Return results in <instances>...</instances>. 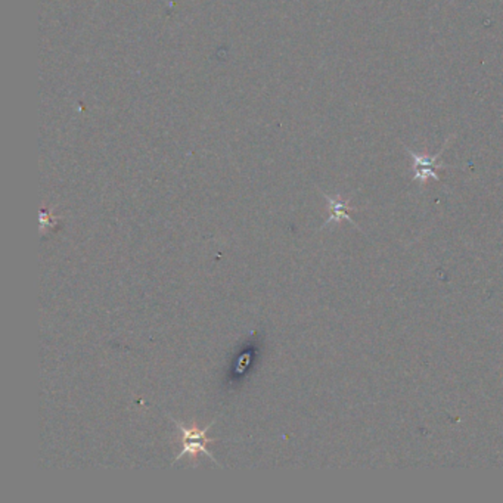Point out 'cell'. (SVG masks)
I'll return each mask as SVG.
<instances>
[{
  "label": "cell",
  "mask_w": 503,
  "mask_h": 503,
  "mask_svg": "<svg viewBox=\"0 0 503 503\" xmlns=\"http://www.w3.org/2000/svg\"><path fill=\"white\" fill-rule=\"evenodd\" d=\"M455 139V134H452V136L443 143V148H441L436 155H425V154H421V152H415L412 151L410 148H408L406 145L404 146V150H406V152L412 157L413 159V171H415V176H413V180L415 182H420L421 185H425V183L429 180V179H434V180H440L438 175L436 173V170L438 168H447L449 166L446 164H440L437 163L438 158L441 157V154L445 152V150L447 148V145L450 143V141Z\"/></svg>",
  "instance_id": "7a4b0ae2"
},
{
  "label": "cell",
  "mask_w": 503,
  "mask_h": 503,
  "mask_svg": "<svg viewBox=\"0 0 503 503\" xmlns=\"http://www.w3.org/2000/svg\"><path fill=\"white\" fill-rule=\"evenodd\" d=\"M56 220H58V217H52L51 211L46 213L45 210H42L40 211V232L43 233L46 227L49 229L51 226H54L56 223Z\"/></svg>",
  "instance_id": "277c9868"
},
{
  "label": "cell",
  "mask_w": 503,
  "mask_h": 503,
  "mask_svg": "<svg viewBox=\"0 0 503 503\" xmlns=\"http://www.w3.org/2000/svg\"><path fill=\"white\" fill-rule=\"evenodd\" d=\"M171 421H173V424L180 429V433H182V445H183V450L175 458V461H173V463H171V466H173L177 461H180L182 458H185V456H188V455H189V458H191L192 461H195L196 458H198L200 453H204L205 456H208L216 465H218V462L214 459V456H213L211 453L208 452V449H207L208 445H210V443H216V441L218 440V438L208 437V434H207L208 429H210V428L216 424V420H214L211 424H208V425H207L205 428H202V429H201L200 426H196L195 424L188 428V426L183 425L182 422L173 420V418H171Z\"/></svg>",
  "instance_id": "6da1fadb"
},
{
  "label": "cell",
  "mask_w": 503,
  "mask_h": 503,
  "mask_svg": "<svg viewBox=\"0 0 503 503\" xmlns=\"http://www.w3.org/2000/svg\"><path fill=\"white\" fill-rule=\"evenodd\" d=\"M322 195H324V198H325L326 202H328V208H329V213H330V214H329L328 220L324 223V226H322L321 229H324L325 226H328V225H330V223H340L341 220H347L349 223H351L353 226L358 227L359 230H362L360 226L356 225V222H354V220H353L351 216H350V210H354V208L350 207V200H342L340 195L330 196V195L324 193V192H322Z\"/></svg>",
  "instance_id": "3957f363"
}]
</instances>
